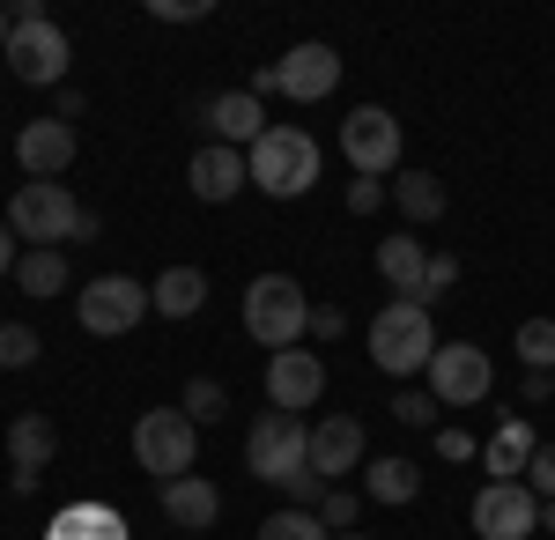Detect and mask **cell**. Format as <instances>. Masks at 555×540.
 <instances>
[{
    "mask_svg": "<svg viewBox=\"0 0 555 540\" xmlns=\"http://www.w3.org/2000/svg\"><path fill=\"white\" fill-rule=\"evenodd\" d=\"M245 164H253V185L267 201H297V193L319 185V141L304 126H267L245 149Z\"/></svg>",
    "mask_w": 555,
    "mask_h": 540,
    "instance_id": "1",
    "label": "cell"
},
{
    "mask_svg": "<svg viewBox=\"0 0 555 540\" xmlns=\"http://www.w3.org/2000/svg\"><path fill=\"white\" fill-rule=\"evenodd\" d=\"M245 333L259 348H274V356L311 333V296H304L297 274H253L245 282Z\"/></svg>",
    "mask_w": 555,
    "mask_h": 540,
    "instance_id": "2",
    "label": "cell"
},
{
    "mask_svg": "<svg viewBox=\"0 0 555 540\" xmlns=\"http://www.w3.org/2000/svg\"><path fill=\"white\" fill-rule=\"evenodd\" d=\"M82 201L60 185V178H30L15 201H8V230L23 237V252H60L75 230H82Z\"/></svg>",
    "mask_w": 555,
    "mask_h": 540,
    "instance_id": "3",
    "label": "cell"
},
{
    "mask_svg": "<svg viewBox=\"0 0 555 540\" xmlns=\"http://www.w3.org/2000/svg\"><path fill=\"white\" fill-rule=\"evenodd\" d=\"M363 340H371V363L385 377H415L437 356V319H429V304H385Z\"/></svg>",
    "mask_w": 555,
    "mask_h": 540,
    "instance_id": "4",
    "label": "cell"
},
{
    "mask_svg": "<svg viewBox=\"0 0 555 540\" xmlns=\"http://www.w3.org/2000/svg\"><path fill=\"white\" fill-rule=\"evenodd\" d=\"M0 60L15 67V82L60 89V82H67V67H75V44H67V30H60L44 8H15V38H8Z\"/></svg>",
    "mask_w": 555,
    "mask_h": 540,
    "instance_id": "5",
    "label": "cell"
},
{
    "mask_svg": "<svg viewBox=\"0 0 555 540\" xmlns=\"http://www.w3.org/2000/svg\"><path fill=\"white\" fill-rule=\"evenodd\" d=\"M245 466H253V481H267V489H289L297 474H311V422L267 408L253 422V437H245Z\"/></svg>",
    "mask_w": 555,
    "mask_h": 540,
    "instance_id": "6",
    "label": "cell"
},
{
    "mask_svg": "<svg viewBox=\"0 0 555 540\" xmlns=\"http://www.w3.org/2000/svg\"><path fill=\"white\" fill-rule=\"evenodd\" d=\"M193 459H201V429L178 415V408H149V415L133 422V466H141V474H156V481H185Z\"/></svg>",
    "mask_w": 555,
    "mask_h": 540,
    "instance_id": "7",
    "label": "cell"
},
{
    "mask_svg": "<svg viewBox=\"0 0 555 540\" xmlns=\"http://www.w3.org/2000/svg\"><path fill=\"white\" fill-rule=\"evenodd\" d=\"M75 319H82V333H96V340L141 333V319H149V290H141L133 274H96V282H82V296H75Z\"/></svg>",
    "mask_w": 555,
    "mask_h": 540,
    "instance_id": "8",
    "label": "cell"
},
{
    "mask_svg": "<svg viewBox=\"0 0 555 540\" xmlns=\"http://www.w3.org/2000/svg\"><path fill=\"white\" fill-rule=\"evenodd\" d=\"M429 393L444 400V408H481L489 393H496V371H489V356L474 348V340H437V356H429Z\"/></svg>",
    "mask_w": 555,
    "mask_h": 540,
    "instance_id": "9",
    "label": "cell"
},
{
    "mask_svg": "<svg viewBox=\"0 0 555 540\" xmlns=\"http://www.w3.org/2000/svg\"><path fill=\"white\" fill-rule=\"evenodd\" d=\"M341 156L356 164V178H392L400 170V119L385 104H356L341 119Z\"/></svg>",
    "mask_w": 555,
    "mask_h": 540,
    "instance_id": "10",
    "label": "cell"
},
{
    "mask_svg": "<svg viewBox=\"0 0 555 540\" xmlns=\"http://www.w3.org/2000/svg\"><path fill=\"white\" fill-rule=\"evenodd\" d=\"M474 533H481V540L541 533V497H533L526 481H489V489L474 497Z\"/></svg>",
    "mask_w": 555,
    "mask_h": 540,
    "instance_id": "11",
    "label": "cell"
},
{
    "mask_svg": "<svg viewBox=\"0 0 555 540\" xmlns=\"http://www.w3.org/2000/svg\"><path fill=\"white\" fill-rule=\"evenodd\" d=\"M274 82H282L289 104H319V97L341 89V52L319 44V38H304V44H289V52L274 60Z\"/></svg>",
    "mask_w": 555,
    "mask_h": 540,
    "instance_id": "12",
    "label": "cell"
},
{
    "mask_svg": "<svg viewBox=\"0 0 555 540\" xmlns=\"http://www.w3.org/2000/svg\"><path fill=\"white\" fill-rule=\"evenodd\" d=\"M193 119L208 126V141H222V149H253L259 133H267V104H259L253 89H222V97L193 104Z\"/></svg>",
    "mask_w": 555,
    "mask_h": 540,
    "instance_id": "13",
    "label": "cell"
},
{
    "mask_svg": "<svg viewBox=\"0 0 555 540\" xmlns=\"http://www.w3.org/2000/svg\"><path fill=\"white\" fill-rule=\"evenodd\" d=\"M319 393H326V363H319L311 348H282V356L267 363V400H274L282 415H304Z\"/></svg>",
    "mask_w": 555,
    "mask_h": 540,
    "instance_id": "14",
    "label": "cell"
},
{
    "mask_svg": "<svg viewBox=\"0 0 555 540\" xmlns=\"http://www.w3.org/2000/svg\"><path fill=\"white\" fill-rule=\"evenodd\" d=\"M185 185H193V201H237L245 185H253V164H245V149H222V141H208L193 164H185Z\"/></svg>",
    "mask_w": 555,
    "mask_h": 540,
    "instance_id": "15",
    "label": "cell"
},
{
    "mask_svg": "<svg viewBox=\"0 0 555 540\" xmlns=\"http://www.w3.org/2000/svg\"><path fill=\"white\" fill-rule=\"evenodd\" d=\"M363 452H371V445H363V422L356 415H326L311 429V474H319V481H348V474L363 466Z\"/></svg>",
    "mask_w": 555,
    "mask_h": 540,
    "instance_id": "16",
    "label": "cell"
},
{
    "mask_svg": "<svg viewBox=\"0 0 555 540\" xmlns=\"http://www.w3.org/2000/svg\"><path fill=\"white\" fill-rule=\"evenodd\" d=\"M378 282L392 290V304H429V252L408 230L378 245Z\"/></svg>",
    "mask_w": 555,
    "mask_h": 540,
    "instance_id": "17",
    "label": "cell"
},
{
    "mask_svg": "<svg viewBox=\"0 0 555 540\" xmlns=\"http://www.w3.org/2000/svg\"><path fill=\"white\" fill-rule=\"evenodd\" d=\"M52 452H60V429L44 415H15L8 422V466H15V489L30 497L38 489V474L52 466Z\"/></svg>",
    "mask_w": 555,
    "mask_h": 540,
    "instance_id": "18",
    "label": "cell"
},
{
    "mask_svg": "<svg viewBox=\"0 0 555 540\" xmlns=\"http://www.w3.org/2000/svg\"><path fill=\"white\" fill-rule=\"evenodd\" d=\"M15 164L30 170V178H60V170L75 164V126L60 119H30L15 133Z\"/></svg>",
    "mask_w": 555,
    "mask_h": 540,
    "instance_id": "19",
    "label": "cell"
},
{
    "mask_svg": "<svg viewBox=\"0 0 555 540\" xmlns=\"http://www.w3.org/2000/svg\"><path fill=\"white\" fill-rule=\"evenodd\" d=\"M164 518H171V526H201V533H208L215 518H222V489H215L208 474L164 481Z\"/></svg>",
    "mask_w": 555,
    "mask_h": 540,
    "instance_id": "20",
    "label": "cell"
},
{
    "mask_svg": "<svg viewBox=\"0 0 555 540\" xmlns=\"http://www.w3.org/2000/svg\"><path fill=\"white\" fill-rule=\"evenodd\" d=\"M208 304V274L201 267H164L156 282H149V311L156 319H193Z\"/></svg>",
    "mask_w": 555,
    "mask_h": 540,
    "instance_id": "21",
    "label": "cell"
},
{
    "mask_svg": "<svg viewBox=\"0 0 555 540\" xmlns=\"http://www.w3.org/2000/svg\"><path fill=\"white\" fill-rule=\"evenodd\" d=\"M44 540H127V518H119L112 503H67V511L44 526Z\"/></svg>",
    "mask_w": 555,
    "mask_h": 540,
    "instance_id": "22",
    "label": "cell"
},
{
    "mask_svg": "<svg viewBox=\"0 0 555 540\" xmlns=\"http://www.w3.org/2000/svg\"><path fill=\"white\" fill-rule=\"evenodd\" d=\"M533 445H541V437H533V429L512 415L504 429H496V437H489V445H481V466H489V481H526V459H533Z\"/></svg>",
    "mask_w": 555,
    "mask_h": 540,
    "instance_id": "23",
    "label": "cell"
},
{
    "mask_svg": "<svg viewBox=\"0 0 555 540\" xmlns=\"http://www.w3.org/2000/svg\"><path fill=\"white\" fill-rule=\"evenodd\" d=\"M363 489H371V503H415L423 497V466L400 459V452H385V459L363 466Z\"/></svg>",
    "mask_w": 555,
    "mask_h": 540,
    "instance_id": "24",
    "label": "cell"
},
{
    "mask_svg": "<svg viewBox=\"0 0 555 540\" xmlns=\"http://www.w3.org/2000/svg\"><path fill=\"white\" fill-rule=\"evenodd\" d=\"M392 208L408 215V222H437V215H444L437 170H392Z\"/></svg>",
    "mask_w": 555,
    "mask_h": 540,
    "instance_id": "25",
    "label": "cell"
},
{
    "mask_svg": "<svg viewBox=\"0 0 555 540\" xmlns=\"http://www.w3.org/2000/svg\"><path fill=\"white\" fill-rule=\"evenodd\" d=\"M15 282H23V296H67V252H23Z\"/></svg>",
    "mask_w": 555,
    "mask_h": 540,
    "instance_id": "26",
    "label": "cell"
},
{
    "mask_svg": "<svg viewBox=\"0 0 555 540\" xmlns=\"http://www.w3.org/2000/svg\"><path fill=\"white\" fill-rule=\"evenodd\" d=\"M178 415L193 422V429H201V422H222V415H230V393H222L215 377H193V385H185V400H178Z\"/></svg>",
    "mask_w": 555,
    "mask_h": 540,
    "instance_id": "27",
    "label": "cell"
},
{
    "mask_svg": "<svg viewBox=\"0 0 555 540\" xmlns=\"http://www.w3.org/2000/svg\"><path fill=\"white\" fill-rule=\"evenodd\" d=\"M38 356H44L38 326H23V319H0V363H8V371H30Z\"/></svg>",
    "mask_w": 555,
    "mask_h": 540,
    "instance_id": "28",
    "label": "cell"
},
{
    "mask_svg": "<svg viewBox=\"0 0 555 540\" xmlns=\"http://www.w3.org/2000/svg\"><path fill=\"white\" fill-rule=\"evenodd\" d=\"M518 363L526 371H555V319H526L518 326Z\"/></svg>",
    "mask_w": 555,
    "mask_h": 540,
    "instance_id": "29",
    "label": "cell"
},
{
    "mask_svg": "<svg viewBox=\"0 0 555 540\" xmlns=\"http://www.w3.org/2000/svg\"><path fill=\"white\" fill-rule=\"evenodd\" d=\"M259 540H334V533H326L319 511H274V518L259 526Z\"/></svg>",
    "mask_w": 555,
    "mask_h": 540,
    "instance_id": "30",
    "label": "cell"
},
{
    "mask_svg": "<svg viewBox=\"0 0 555 540\" xmlns=\"http://www.w3.org/2000/svg\"><path fill=\"white\" fill-rule=\"evenodd\" d=\"M319 518H326V533H356L363 497H356V489H326V497H319Z\"/></svg>",
    "mask_w": 555,
    "mask_h": 540,
    "instance_id": "31",
    "label": "cell"
},
{
    "mask_svg": "<svg viewBox=\"0 0 555 540\" xmlns=\"http://www.w3.org/2000/svg\"><path fill=\"white\" fill-rule=\"evenodd\" d=\"M392 422L429 429V422H437V393H392Z\"/></svg>",
    "mask_w": 555,
    "mask_h": 540,
    "instance_id": "32",
    "label": "cell"
},
{
    "mask_svg": "<svg viewBox=\"0 0 555 540\" xmlns=\"http://www.w3.org/2000/svg\"><path fill=\"white\" fill-rule=\"evenodd\" d=\"M526 489L541 503H555V445H533V459H526Z\"/></svg>",
    "mask_w": 555,
    "mask_h": 540,
    "instance_id": "33",
    "label": "cell"
},
{
    "mask_svg": "<svg viewBox=\"0 0 555 540\" xmlns=\"http://www.w3.org/2000/svg\"><path fill=\"white\" fill-rule=\"evenodd\" d=\"M392 201V185L385 178H348V215H378Z\"/></svg>",
    "mask_w": 555,
    "mask_h": 540,
    "instance_id": "34",
    "label": "cell"
},
{
    "mask_svg": "<svg viewBox=\"0 0 555 540\" xmlns=\"http://www.w3.org/2000/svg\"><path fill=\"white\" fill-rule=\"evenodd\" d=\"M452 282H460V259H452V252H429V304L452 290Z\"/></svg>",
    "mask_w": 555,
    "mask_h": 540,
    "instance_id": "35",
    "label": "cell"
},
{
    "mask_svg": "<svg viewBox=\"0 0 555 540\" xmlns=\"http://www.w3.org/2000/svg\"><path fill=\"white\" fill-rule=\"evenodd\" d=\"M149 15H156V23H201V15H208V0H156Z\"/></svg>",
    "mask_w": 555,
    "mask_h": 540,
    "instance_id": "36",
    "label": "cell"
},
{
    "mask_svg": "<svg viewBox=\"0 0 555 540\" xmlns=\"http://www.w3.org/2000/svg\"><path fill=\"white\" fill-rule=\"evenodd\" d=\"M437 459H481V445L467 429H437Z\"/></svg>",
    "mask_w": 555,
    "mask_h": 540,
    "instance_id": "37",
    "label": "cell"
},
{
    "mask_svg": "<svg viewBox=\"0 0 555 540\" xmlns=\"http://www.w3.org/2000/svg\"><path fill=\"white\" fill-rule=\"evenodd\" d=\"M311 333H319V340L348 333V311H341V304H319V311H311Z\"/></svg>",
    "mask_w": 555,
    "mask_h": 540,
    "instance_id": "38",
    "label": "cell"
},
{
    "mask_svg": "<svg viewBox=\"0 0 555 540\" xmlns=\"http://www.w3.org/2000/svg\"><path fill=\"white\" fill-rule=\"evenodd\" d=\"M52 119H60V126L82 119V89H60V97H52Z\"/></svg>",
    "mask_w": 555,
    "mask_h": 540,
    "instance_id": "39",
    "label": "cell"
},
{
    "mask_svg": "<svg viewBox=\"0 0 555 540\" xmlns=\"http://www.w3.org/2000/svg\"><path fill=\"white\" fill-rule=\"evenodd\" d=\"M15 245H23V237H15L8 215H0V282H15Z\"/></svg>",
    "mask_w": 555,
    "mask_h": 540,
    "instance_id": "40",
    "label": "cell"
},
{
    "mask_svg": "<svg viewBox=\"0 0 555 540\" xmlns=\"http://www.w3.org/2000/svg\"><path fill=\"white\" fill-rule=\"evenodd\" d=\"M518 400H555V377H548V371H526V385H518Z\"/></svg>",
    "mask_w": 555,
    "mask_h": 540,
    "instance_id": "41",
    "label": "cell"
},
{
    "mask_svg": "<svg viewBox=\"0 0 555 540\" xmlns=\"http://www.w3.org/2000/svg\"><path fill=\"white\" fill-rule=\"evenodd\" d=\"M282 497H289V503H297V511H304V503L319 497V474H297V481H289V489H282Z\"/></svg>",
    "mask_w": 555,
    "mask_h": 540,
    "instance_id": "42",
    "label": "cell"
},
{
    "mask_svg": "<svg viewBox=\"0 0 555 540\" xmlns=\"http://www.w3.org/2000/svg\"><path fill=\"white\" fill-rule=\"evenodd\" d=\"M8 38H15V8H0V52H8Z\"/></svg>",
    "mask_w": 555,
    "mask_h": 540,
    "instance_id": "43",
    "label": "cell"
},
{
    "mask_svg": "<svg viewBox=\"0 0 555 540\" xmlns=\"http://www.w3.org/2000/svg\"><path fill=\"white\" fill-rule=\"evenodd\" d=\"M541 526H548V533H555V503H541Z\"/></svg>",
    "mask_w": 555,
    "mask_h": 540,
    "instance_id": "44",
    "label": "cell"
},
{
    "mask_svg": "<svg viewBox=\"0 0 555 540\" xmlns=\"http://www.w3.org/2000/svg\"><path fill=\"white\" fill-rule=\"evenodd\" d=\"M334 540H363V533H334Z\"/></svg>",
    "mask_w": 555,
    "mask_h": 540,
    "instance_id": "45",
    "label": "cell"
}]
</instances>
